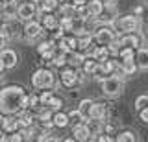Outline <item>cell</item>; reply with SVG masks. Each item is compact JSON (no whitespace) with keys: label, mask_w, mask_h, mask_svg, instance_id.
I'll list each match as a JSON object with an SVG mask.
<instances>
[{"label":"cell","mask_w":148,"mask_h":142,"mask_svg":"<svg viewBox=\"0 0 148 142\" xmlns=\"http://www.w3.org/2000/svg\"><path fill=\"white\" fill-rule=\"evenodd\" d=\"M21 109H28V92L21 85H6L0 89V113L17 114Z\"/></svg>","instance_id":"1"},{"label":"cell","mask_w":148,"mask_h":142,"mask_svg":"<svg viewBox=\"0 0 148 142\" xmlns=\"http://www.w3.org/2000/svg\"><path fill=\"white\" fill-rule=\"evenodd\" d=\"M100 87H102L104 96H108V98H117L124 90V77L120 74H109V76H106V77L100 79Z\"/></svg>","instance_id":"2"},{"label":"cell","mask_w":148,"mask_h":142,"mask_svg":"<svg viewBox=\"0 0 148 142\" xmlns=\"http://www.w3.org/2000/svg\"><path fill=\"white\" fill-rule=\"evenodd\" d=\"M54 85H56V74L48 67H41L34 70V74H32V87L34 89L45 90V89H52Z\"/></svg>","instance_id":"3"},{"label":"cell","mask_w":148,"mask_h":142,"mask_svg":"<svg viewBox=\"0 0 148 142\" xmlns=\"http://www.w3.org/2000/svg\"><path fill=\"white\" fill-rule=\"evenodd\" d=\"M111 24H113V28L119 33H133L141 26V19H139V15H135V13L133 15H122V17H117Z\"/></svg>","instance_id":"4"},{"label":"cell","mask_w":148,"mask_h":142,"mask_svg":"<svg viewBox=\"0 0 148 142\" xmlns=\"http://www.w3.org/2000/svg\"><path fill=\"white\" fill-rule=\"evenodd\" d=\"M119 31L113 28V24H100L98 28L95 30V43L96 44H104V46H108V44L111 43L113 39H117L119 37Z\"/></svg>","instance_id":"5"},{"label":"cell","mask_w":148,"mask_h":142,"mask_svg":"<svg viewBox=\"0 0 148 142\" xmlns=\"http://www.w3.org/2000/svg\"><path fill=\"white\" fill-rule=\"evenodd\" d=\"M45 33V28L43 24H41L39 20H28L24 24V30H22V35H24V41L26 43H35V41H39L43 37Z\"/></svg>","instance_id":"6"},{"label":"cell","mask_w":148,"mask_h":142,"mask_svg":"<svg viewBox=\"0 0 148 142\" xmlns=\"http://www.w3.org/2000/svg\"><path fill=\"white\" fill-rule=\"evenodd\" d=\"M39 15H41V10H39V4L37 2L26 0V2L18 4V20L28 22V20H34L35 17H39Z\"/></svg>","instance_id":"7"},{"label":"cell","mask_w":148,"mask_h":142,"mask_svg":"<svg viewBox=\"0 0 148 142\" xmlns=\"http://www.w3.org/2000/svg\"><path fill=\"white\" fill-rule=\"evenodd\" d=\"M56 52H58V41L54 39H46L43 43H39V46H37V54L41 56L43 61H50Z\"/></svg>","instance_id":"8"},{"label":"cell","mask_w":148,"mask_h":142,"mask_svg":"<svg viewBox=\"0 0 148 142\" xmlns=\"http://www.w3.org/2000/svg\"><path fill=\"white\" fill-rule=\"evenodd\" d=\"M0 127H2V131L4 133H13V131H17L18 127V118H17V114H4V113H0Z\"/></svg>","instance_id":"9"},{"label":"cell","mask_w":148,"mask_h":142,"mask_svg":"<svg viewBox=\"0 0 148 142\" xmlns=\"http://www.w3.org/2000/svg\"><path fill=\"white\" fill-rule=\"evenodd\" d=\"M0 17H2V20H17L18 19V4H17V0L4 2L2 10H0Z\"/></svg>","instance_id":"10"},{"label":"cell","mask_w":148,"mask_h":142,"mask_svg":"<svg viewBox=\"0 0 148 142\" xmlns=\"http://www.w3.org/2000/svg\"><path fill=\"white\" fill-rule=\"evenodd\" d=\"M59 79L65 87H76L78 83V76H76V68L74 67H63L59 72Z\"/></svg>","instance_id":"11"},{"label":"cell","mask_w":148,"mask_h":142,"mask_svg":"<svg viewBox=\"0 0 148 142\" xmlns=\"http://www.w3.org/2000/svg\"><path fill=\"white\" fill-rule=\"evenodd\" d=\"M72 137H74V140H80V142L91 140V129H89V124H87V122L74 124V126H72Z\"/></svg>","instance_id":"12"},{"label":"cell","mask_w":148,"mask_h":142,"mask_svg":"<svg viewBox=\"0 0 148 142\" xmlns=\"http://www.w3.org/2000/svg\"><path fill=\"white\" fill-rule=\"evenodd\" d=\"M0 59H2L6 68H15L18 63V54L13 48H2L0 50Z\"/></svg>","instance_id":"13"},{"label":"cell","mask_w":148,"mask_h":142,"mask_svg":"<svg viewBox=\"0 0 148 142\" xmlns=\"http://www.w3.org/2000/svg\"><path fill=\"white\" fill-rule=\"evenodd\" d=\"M39 22L43 24V28L46 31H54L56 28H59V17L56 13H41Z\"/></svg>","instance_id":"14"},{"label":"cell","mask_w":148,"mask_h":142,"mask_svg":"<svg viewBox=\"0 0 148 142\" xmlns=\"http://www.w3.org/2000/svg\"><path fill=\"white\" fill-rule=\"evenodd\" d=\"M135 61H137V67L139 70L143 72H148V46L143 44L135 50Z\"/></svg>","instance_id":"15"},{"label":"cell","mask_w":148,"mask_h":142,"mask_svg":"<svg viewBox=\"0 0 148 142\" xmlns=\"http://www.w3.org/2000/svg\"><path fill=\"white\" fill-rule=\"evenodd\" d=\"M120 44L122 46H130V48H139V46H143V37L141 35H135V33H124V35H120Z\"/></svg>","instance_id":"16"},{"label":"cell","mask_w":148,"mask_h":142,"mask_svg":"<svg viewBox=\"0 0 148 142\" xmlns=\"http://www.w3.org/2000/svg\"><path fill=\"white\" fill-rule=\"evenodd\" d=\"M17 118H18V126L21 127H30L35 124V114L32 109H21L17 113Z\"/></svg>","instance_id":"17"},{"label":"cell","mask_w":148,"mask_h":142,"mask_svg":"<svg viewBox=\"0 0 148 142\" xmlns=\"http://www.w3.org/2000/svg\"><path fill=\"white\" fill-rule=\"evenodd\" d=\"M92 120H108L109 118V109H108V105H104V103H92V109H91V116Z\"/></svg>","instance_id":"18"},{"label":"cell","mask_w":148,"mask_h":142,"mask_svg":"<svg viewBox=\"0 0 148 142\" xmlns=\"http://www.w3.org/2000/svg\"><path fill=\"white\" fill-rule=\"evenodd\" d=\"M85 52H80V50H72V52L67 54V65L69 67H74V68H80L85 61Z\"/></svg>","instance_id":"19"},{"label":"cell","mask_w":148,"mask_h":142,"mask_svg":"<svg viewBox=\"0 0 148 142\" xmlns=\"http://www.w3.org/2000/svg\"><path fill=\"white\" fill-rule=\"evenodd\" d=\"M85 7L89 17H100L104 13V0H87Z\"/></svg>","instance_id":"20"},{"label":"cell","mask_w":148,"mask_h":142,"mask_svg":"<svg viewBox=\"0 0 148 142\" xmlns=\"http://www.w3.org/2000/svg\"><path fill=\"white\" fill-rule=\"evenodd\" d=\"M137 61L135 57H130V59H120V70H122L124 76H132L137 72Z\"/></svg>","instance_id":"21"},{"label":"cell","mask_w":148,"mask_h":142,"mask_svg":"<svg viewBox=\"0 0 148 142\" xmlns=\"http://www.w3.org/2000/svg\"><path fill=\"white\" fill-rule=\"evenodd\" d=\"M52 122H54V127H58V129H63V127L71 126V120H69V113H63L61 109L59 111L54 113L52 116Z\"/></svg>","instance_id":"22"},{"label":"cell","mask_w":148,"mask_h":142,"mask_svg":"<svg viewBox=\"0 0 148 142\" xmlns=\"http://www.w3.org/2000/svg\"><path fill=\"white\" fill-rule=\"evenodd\" d=\"M58 17H76V4L74 2H65L59 4V7L56 10Z\"/></svg>","instance_id":"23"},{"label":"cell","mask_w":148,"mask_h":142,"mask_svg":"<svg viewBox=\"0 0 148 142\" xmlns=\"http://www.w3.org/2000/svg\"><path fill=\"white\" fill-rule=\"evenodd\" d=\"M50 67H56V68H63L65 65H67V54L61 52V50L58 48V52L54 54V57L50 59V61H46Z\"/></svg>","instance_id":"24"},{"label":"cell","mask_w":148,"mask_h":142,"mask_svg":"<svg viewBox=\"0 0 148 142\" xmlns=\"http://www.w3.org/2000/svg\"><path fill=\"white\" fill-rule=\"evenodd\" d=\"M98 65H100V63L96 61V59H92V57L87 56V57H85V61H83V65H82V68L85 70V74H87V76H95L96 72H98Z\"/></svg>","instance_id":"25"},{"label":"cell","mask_w":148,"mask_h":142,"mask_svg":"<svg viewBox=\"0 0 148 142\" xmlns=\"http://www.w3.org/2000/svg\"><path fill=\"white\" fill-rule=\"evenodd\" d=\"M58 7H59V0H41L39 2L41 13H56Z\"/></svg>","instance_id":"26"},{"label":"cell","mask_w":148,"mask_h":142,"mask_svg":"<svg viewBox=\"0 0 148 142\" xmlns=\"http://www.w3.org/2000/svg\"><path fill=\"white\" fill-rule=\"evenodd\" d=\"M92 100H89V98H85V100H82L80 103H78V111H80L82 114H83V118H85V122L89 120V116H91V109H92Z\"/></svg>","instance_id":"27"},{"label":"cell","mask_w":148,"mask_h":142,"mask_svg":"<svg viewBox=\"0 0 148 142\" xmlns=\"http://www.w3.org/2000/svg\"><path fill=\"white\" fill-rule=\"evenodd\" d=\"M115 140H117V142H135L137 140V135L133 131H130V129H122V131L117 133Z\"/></svg>","instance_id":"28"},{"label":"cell","mask_w":148,"mask_h":142,"mask_svg":"<svg viewBox=\"0 0 148 142\" xmlns=\"http://www.w3.org/2000/svg\"><path fill=\"white\" fill-rule=\"evenodd\" d=\"M59 28H61L65 33H72L74 17H59Z\"/></svg>","instance_id":"29"},{"label":"cell","mask_w":148,"mask_h":142,"mask_svg":"<svg viewBox=\"0 0 148 142\" xmlns=\"http://www.w3.org/2000/svg\"><path fill=\"white\" fill-rule=\"evenodd\" d=\"M120 48H122V44H120V35L117 39H113L111 43L108 44V50H109V56H113V57H117L119 56V52H120Z\"/></svg>","instance_id":"30"},{"label":"cell","mask_w":148,"mask_h":142,"mask_svg":"<svg viewBox=\"0 0 148 142\" xmlns=\"http://www.w3.org/2000/svg\"><path fill=\"white\" fill-rule=\"evenodd\" d=\"M54 98V90H50V89H45V90H41V94H39V102H41V107H46L48 105V102Z\"/></svg>","instance_id":"31"},{"label":"cell","mask_w":148,"mask_h":142,"mask_svg":"<svg viewBox=\"0 0 148 142\" xmlns=\"http://www.w3.org/2000/svg\"><path fill=\"white\" fill-rule=\"evenodd\" d=\"M145 107H148V94H141L135 98V111H143Z\"/></svg>","instance_id":"32"},{"label":"cell","mask_w":148,"mask_h":142,"mask_svg":"<svg viewBox=\"0 0 148 142\" xmlns=\"http://www.w3.org/2000/svg\"><path fill=\"white\" fill-rule=\"evenodd\" d=\"M119 59H130V57H135V48H130V46H122L119 52Z\"/></svg>","instance_id":"33"},{"label":"cell","mask_w":148,"mask_h":142,"mask_svg":"<svg viewBox=\"0 0 148 142\" xmlns=\"http://www.w3.org/2000/svg\"><path fill=\"white\" fill-rule=\"evenodd\" d=\"M69 120H71V124L74 126V124H80V122H85V118H83V114L78 111V109H74V111L69 113Z\"/></svg>","instance_id":"34"},{"label":"cell","mask_w":148,"mask_h":142,"mask_svg":"<svg viewBox=\"0 0 148 142\" xmlns=\"http://www.w3.org/2000/svg\"><path fill=\"white\" fill-rule=\"evenodd\" d=\"M61 105H63V100H61V98H58V96L54 94V98L48 102V105H46V107L52 109V111L56 113V111H59V109H61Z\"/></svg>","instance_id":"35"},{"label":"cell","mask_w":148,"mask_h":142,"mask_svg":"<svg viewBox=\"0 0 148 142\" xmlns=\"http://www.w3.org/2000/svg\"><path fill=\"white\" fill-rule=\"evenodd\" d=\"M41 107L39 94H28V109H37Z\"/></svg>","instance_id":"36"},{"label":"cell","mask_w":148,"mask_h":142,"mask_svg":"<svg viewBox=\"0 0 148 142\" xmlns=\"http://www.w3.org/2000/svg\"><path fill=\"white\" fill-rule=\"evenodd\" d=\"M137 114H139V118H141V120L145 122V124H148V107H145L143 111H139Z\"/></svg>","instance_id":"37"},{"label":"cell","mask_w":148,"mask_h":142,"mask_svg":"<svg viewBox=\"0 0 148 142\" xmlns=\"http://www.w3.org/2000/svg\"><path fill=\"white\" fill-rule=\"evenodd\" d=\"M143 10H145L143 6H137L135 10H133V13H135V15H141V13H143Z\"/></svg>","instance_id":"38"},{"label":"cell","mask_w":148,"mask_h":142,"mask_svg":"<svg viewBox=\"0 0 148 142\" xmlns=\"http://www.w3.org/2000/svg\"><path fill=\"white\" fill-rule=\"evenodd\" d=\"M72 2H74V4H85L87 0H72Z\"/></svg>","instance_id":"39"},{"label":"cell","mask_w":148,"mask_h":142,"mask_svg":"<svg viewBox=\"0 0 148 142\" xmlns=\"http://www.w3.org/2000/svg\"><path fill=\"white\" fill-rule=\"evenodd\" d=\"M2 70H6V67H4V63H2V59H0V72Z\"/></svg>","instance_id":"40"},{"label":"cell","mask_w":148,"mask_h":142,"mask_svg":"<svg viewBox=\"0 0 148 142\" xmlns=\"http://www.w3.org/2000/svg\"><path fill=\"white\" fill-rule=\"evenodd\" d=\"M65 2H72V0H59V4H65Z\"/></svg>","instance_id":"41"},{"label":"cell","mask_w":148,"mask_h":142,"mask_svg":"<svg viewBox=\"0 0 148 142\" xmlns=\"http://www.w3.org/2000/svg\"><path fill=\"white\" fill-rule=\"evenodd\" d=\"M2 6H4V0H0V10H2Z\"/></svg>","instance_id":"42"},{"label":"cell","mask_w":148,"mask_h":142,"mask_svg":"<svg viewBox=\"0 0 148 142\" xmlns=\"http://www.w3.org/2000/svg\"><path fill=\"white\" fill-rule=\"evenodd\" d=\"M104 2H117V0H104Z\"/></svg>","instance_id":"43"},{"label":"cell","mask_w":148,"mask_h":142,"mask_svg":"<svg viewBox=\"0 0 148 142\" xmlns=\"http://www.w3.org/2000/svg\"><path fill=\"white\" fill-rule=\"evenodd\" d=\"M4 135V131H2V127H0V137H2Z\"/></svg>","instance_id":"44"},{"label":"cell","mask_w":148,"mask_h":142,"mask_svg":"<svg viewBox=\"0 0 148 142\" xmlns=\"http://www.w3.org/2000/svg\"><path fill=\"white\" fill-rule=\"evenodd\" d=\"M32 2H37V4H39V2H41V0H32Z\"/></svg>","instance_id":"45"},{"label":"cell","mask_w":148,"mask_h":142,"mask_svg":"<svg viewBox=\"0 0 148 142\" xmlns=\"http://www.w3.org/2000/svg\"><path fill=\"white\" fill-rule=\"evenodd\" d=\"M2 22H4V20H2V17H0V26H2Z\"/></svg>","instance_id":"46"},{"label":"cell","mask_w":148,"mask_h":142,"mask_svg":"<svg viewBox=\"0 0 148 142\" xmlns=\"http://www.w3.org/2000/svg\"><path fill=\"white\" fill-rule=\"evenodd\" d=\"M17 2H26V0H17Z\"/></svg>","instance_id":"47"},{"label":"cell","mask_w":148,"mask_h":142,"mask_svg":"<svg viewBox=\"0 0 148 142\" xmlns=\"http://www.w3.org/2000/svg\"><path fill=\"white\" fill-rule=\"evenodd\" d=\"M0 89H2V85H0Z\"/></svg>","instance_id":"48"}]
</instances>
